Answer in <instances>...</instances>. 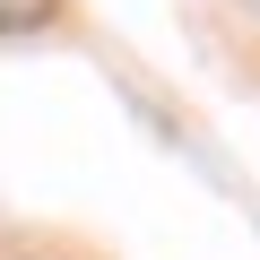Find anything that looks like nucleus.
Returning <instances> with one entry per match:
<instances>
[{
  "mask_svg": "<svg viewBox=\"0 0 260 260\" xmlns=\"http://www.w3.org/2000/svg\"><path fill=\"white\" fill-rule=\"evenodd\" d=\"M61 9V0H0V35H26V26H44Z\"/></svg>",
  "mask_w": 260,
  "mask_h": 260,
  "instance_id": "obj_1",
  "label": "nucleus"
}]
</instances>
